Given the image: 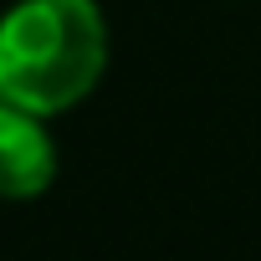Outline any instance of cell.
I'll list each match as a JSON object with an SVG mask.
<instances>
[{"label": "cell", "instance_id": "6da1fadb", "mask_svg": "<svg viewBox=\"0 0 261 261\" xmlns=\"http://www.w3.org/2000/svg\"><path fill=\"white\" fill-rule=\"evenodd\" d=\"M108 72L97 0H16L0 16V102L36 118L72 113Z\"/></svg>", "mask_w": 261, "mask_h": 261}, {"label": "cell", "instance_id": "7a4b0ae2", "mask_svg": "<svg viewBox=\"0 0 261 261\" xmlns=\"http://www.w3.org/2000/svg\"><path fill=\"white\" fill-rule=\"evenodd\" d=\"M57 179V139L46 118L0 102V200H36Z\"/></svg>", "mask_w": 261, "mask_h": 261}]
</instances>
